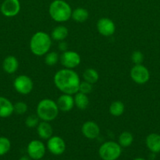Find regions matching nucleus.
I'll use <instances>...</instances> for the list:
<instances>
[{
  "label": "nucleus",
  "instance_id": "nucleus-1",
  "mask_svg": "<svg viewBox=\"0 0 160 160\" xmlns=\"http://www.w3.org/2000/svg\"><path fill=\"white\" fill-rule=\"evenodd\" d=\"M53 81L56 88L64 94L75 95L78 92L80 78L72 69L64 68L58 70L54 75Z\"/></svg>",
  "mask_w": 160,
  "mask_h": 160
},
{
  "label": "nucleus",
  "instance_id": "nucleus-2",
  "mask_svg": "<svg viewBox=\"0 0 160 160\" xmlns=\"http://www.w3.org/2000/svg\"><path fill=\"white\" fill-rule=\"evenodd\" d=\"M52 45L50 35L44 31H38L30 39V50L36 56H45L49 52Z\"/></svg>",
  "mask_w": 160,
  "mask_h": 160
},
{
  "label": "nucleus",
  "instance_id": "nucleus-3",
  "mask_svg": "<svg viewBox=\"0 0 160 160\" xmlns=\"http://www.w3.org/2000/svg\"><path fill=\"white\" fill-rule=\"evenodd\" d=\"M72 9L64 0H53L49 6V14L54 21L64 23L72 17Z\"/></svg>",
  "mask_w": 160,
  "mask_h": 160
},
{
  "label": "nucleus",
  "instance_id": "nucleus-4",
  "mask_svg": "<svg viewBox=\"0 0 160 160\" xmlns=\"http://www.w3.org/2000/svg\"><path fill=\"white\" fill-rule=\"evenodd\" d=\"M59 112L56 102L50 98L42 99L36 108V115L42 121H53L57 117Z\"/></svg>",
  "mask_w": 160,
  "mask_h": 160
},
{
  "label": "nucleus",
  "instance_id": "nucleus-5",
  "mask_svg": "<svg viewBox=\"0 0 160 160\" xmlns=\"http://www.w3.org/2000/svg\"><path fill=\"white\" fill-rule=\"evenodd\" d=\"M98 152L103 160H117L122 154V147L118 142L108 141L100 145Z\"/></svg>",
  "mask_w": 160,
  "mask_h": 160
},
{
  "label": "nucleus",
  "instance_id": "nucleus-6",
  "mask_svg": "<svg viewBox=\"0 0 160 160\" xmlns=\"http://www.w3.org/2000/svg\"><path fill=\"white\" fill-rule=\"evenodd\" d=\"M33 81L30 77L27 75H19L13 81L14 89L17 93L26 95L31 92L33 89Z\"/></svg>",
  "mask_w": 160,
  "mask_h": 160
},
{
  "label": "nucleus",
  "instance_id": "nucleus-7",
  "mask_svg": "<svg viewBox=\"0 0 160 160\" xmlns=\"http://www.w3.org/2000/svg\"><path fill=\"white\" fill-rule=\"evenodd\" d=\"M130 78L136 84H144L150 79V73L147 67L142 64H137L130 70Z\"/></svg>",
  "mask_w": 160,
  "mask_h": 160
},
{
  "label": "nucleus",
  "instance_id": "nucleus-8",
  "mask_svg": "<svg viewBox=\"0 0 160 160\" xmlns=\"http://www.w3.org/2000/svg\"><path fill=\"white\" fill-rule=\"evenodd\" d=\"M60 62L61 65L67 69H75L81 62V57L78 52L72 50L63 52L60 56Z\"/></svg>",
  "mask_w": 160,
  "mask_h": 160
},
{
  "label": "nucleus",
  "instance_id": "nucleus-9",
  "mask_svg": "<svg viewBox=\"0 0 160 160\" xmlns=\"http://www.w3.org/2000/svg\"><path fill=\"white\" fill-rule=\"evenodd\" d=\"M45 149L46 148L43 142L39 140L31 141L27 146L28 156L34 160H39L43 158L45 156Z\"/></svg>",
  "mask_w": 160,
  "mask_h": 160
},
{
  "label": "nucleus",
  "instance_id": "nucleus-10",
  "mask_svg": "<svg viewBox=\"0 0 160 160\" xmlns=\"http://www.w3.org/2000/svg\"><path fill=\"white\" fill-rule=\"evenodd\" d=\"M46 148L54 156H60L65 151L66 144L62 138L53 135L47 140Z\"/></svg>",
  "mask_w": 160,
  "mask_h": 160
},
{
  "label": "nucleus",
  "instance_id": "nucleus-11",
  "mask_svg": "<svg viewBox=\"0 0 160 160\" xmlns=\"http://www.w3.org/2000/svg\"><path fill=\"white\" fill-rule=\"evenodd\" d=\"M97 29L101 35L111 37L115 32L116 27L112 20L108 17H102L97 20Z\"/></svg>",
  "mask_w": 160,
  "mask_h": 160
},
{
  "label": "nucleus",
  "instance_id": "nucleus-12",
  "mask_svg": "<svg viewBox=\"0 0 160 160\" xmlns=\"http://www.w3.org/2000/svg\"><path fill=\"white\" fill-rule=\"evenodd\" d=\"M1 12L6 17H13L20 11V2L19 0H5L0 8Z\"/></svg>",
  "mask_w": 160,
  "mask_h": 160
},
{
  "label": "nucleus",
  "instance_id": "nucleus-13",
  "mask_svg": "<svg viewBox=\"0 0 160 160\" xmlns=\"http://www.w3.org/2000/svg\"><path fill=\"white\" fill-rule=\"evenodd\" d=\"M82 133H83V136L88 139H96L98 138L100 135V129L99 125L97 124L96 122L92 121V120H89V121L85 122L82 126Z\"/></svg>",
  "mask_w": 160,
  "mask_h": 160
},
{
  "label": "nucleus",
  "instance_id": "nucleus-14",
  "mask_svg": "<svg viewBox=\"0 0 160 160\" xmlns=\"http://www.w3.org/2000/svg\"><path fill=\"white\" fill-rule=\"evenodd\" d=\"M58 109L60 111L63 112H67L73 109L75 106V102H74V97L72 95L63 93L56 101Z\"/></svg>",
  "mask_w": 160,
  "mask_h": 160
},
{
  "label": "nucleus",
  "instance_id": "nucleus-15",
  "mask_svg": "<svg viewBox=\"0 0 160 160\" xmlns=\"http://www.w3.org/2000/svg\"><path fill=\"white\" fill-rule=\"evenodd\" d=\"M146 146L152 153L160 152V134L152 133L148 134L145 140Z\"/></svg>",
  "mask_w": 160,
  "mask_h": 160
},
{
  "label": "nucleus",
  "instance_id": "nucleus-16",
  "mask_svg": "<svg viewBox=\"0 0 160 160\" xmlns=\"http://www.w3.org/2000/svg\"><path fill=\"white\" fill-rule=\"evenodd\" d=\"M36 128H37L38 135L41 139L48 140L50 138L53 136V128H52L50 122L42 121V120L41 122H39V123Z\"/></svg>",
  "mask_w": 160,
  "mask_h": 160
},
{
  "label": "nucleus",
  "instance_id": "nucleus-17",
  "mask_svg": "<svg viewBox=\"0 0 160 160\" xmlns=\"http://www.w3.org/2000/svg\"><path fill=\"white\" fill-rule=\"evenodd\" d=\"M13 112V104L6 97L0 96V117L7 118Z\"/></svg>",
  "mask_w": 160,
  "mask_h": 160
},
{
  "label": "nucleus",
  "instance_id": "nucleus-18",
  "mask_svg": "<svg viewBox=\"0 0 160 160\" xmlns=\"http://www.w3.org/2000/svg\"><path fill=\"white\" fill-rule=\"evenodd\" d=\"M19 67L18 59L13 56H8L3 62V68L6 73L9 74L14 73Z\"/></svg>",
  "mask_w": 160,
  "mask_h": 160
},
{
  "label": "nucleus",
  "instance_id": "nucleus-19",
  "mask_svg": "<svg viewBox=\"0 0 160 160\" xmlns=\"http://www.w3.org/2000/svg\"><path fill=\"white\" fill-rule=\"evenodd\" d=\"M68 35V30L64 25H58L55 27L52 31L50 37L53 40L61 42L64 41Z\"/></svg>",
  "mask_w": 160,
  "mask_h": 160
},
{
  "label": "nucleus",
  "instance_id": "nucleus-20",
  "mask_svg": "<svg viewBox=\"0 0 160 160\" xmlns=\"http://www.w3.org/2000/svg\"><path fill=\"white\" fill-rule=\"evenodd\" d=\"M71 18L77 23H84L89 18V12L85 8L78 7L72 10Z\"/></svg>",
  "mask_w": 160,
  "mask_h": 160
},
{
  "label": "nucleus",
  "instance_id": "nucleus-21",
  "mask_svg": "<svg viewBox=\"0 0 160 160\" xmlns=\"http://www.w3.org/2000/svg\"><path fill=\"white\" fill-rule=\"evenodd\" d=\"M74 102H75V106L78 109H80V110H84V109H86L89 104V100L87 95L79 92L75 94Z\"/></svg>",
  "mask_w": 160,
  "mask_h": 160
},
{
  "label": "nucleus",
  "instance_id": "nucleus-22",
  "mask_svg": "<svg viewBox=\"0 0 160 160\" xmlns=\"http://www.w3.org/2000/svg\"><path fill=\"white\" fill-rule=\"evenodd\" d=\"M125 110V105L121 101H115L109 106V113L113 117H120Z\"/></svg>",
  "mask_w": 160,
  "mask_h": 160
},
{
  "label": "nucleus",
  "instance_id": "nucleus-23",
  "mask_svg": "<svg viewBox=\"0 0 160 160\" xmlns=\"http://www.w3.org/2000/svg\"><path fill=\"white\" fill-rule=\"evenodd\" d=\"M83 78L84 81L93 84L98 81L99 73L95 69L89 67V68L86 69V70H84L83 74Z\"/></svg>",
  "mask_w": 160,
  "mask_h": 160
},
{
  "label": "nucleus",
  "instance_id": "nucleus-24",
  "mask_svg": "<svg viewBox=\"0 0 160 160\" xmlns=\"http://www.w3.org/2000/svg\"><path fill=\"white\" fill-rule=\"evenodd\" d=\"M133 142V136L129 131H123L119 136V142L122 148H127L130 146Z\"/></svg>",
  "mask_w": 160,
  "mask_h": 160
},
{
  "label": "nucleus",
  "instance_id": "nucleus-25",
  "mask_svg": "<svg viewBox=\"0 0 160 160\" xmlns=\"http://www.w3.org/2000/svg\"><path fill=\"white\" fill-rule=\"evenodd\" d=\"M45 63L49 67L56 65L60 60V56L56 52H49L45 55Z\"/></svg>",
  "mask_w": 160,
  "mask_h": 160
},
{
  "label": "nucleus",
  "instance_id": "nucleus-26",
  "mask_svg": "<svg viewBox=\"0 0 160 160\" xmlns=\"http://www.w3.org/2000/svg\"><path fill=\"white\" fill-rule=\"evenodd\" d=\"M11 148V142L7 138L0 137V156H4L9 152Z\"/></svg>",
  "mask_w": 160,
  "mask_h": 160
},
{
  "label": "nucleus",
  "instance_id": "nucleus-27",
  "mask_svg": "<svg viewBox=\"0 0 160 160\" xmlns=\"http://www.w3.org/2000/svg\"><path fill=\"white\" fill-rule=\"evenodd\" d=\"M40 119L37 115H30L25 120V125L28 128H34L38 126Z\"/></svg>",
  "mask_w": 160,
  "mask_h": 160
},
{
  "label": "nucleus",
  "instance_id": "nucleus-28",
  "mask_svg": "<svg viewBox=\"0 0 160 160\" xmlns=\"http://www.w3.org/2000/svg\"><path fill=\"white\" fill-rule=\"evenodd\" d=\"M28 105L24 102H17L13 105V111L15 113L22 115L28 111Z\"/></svg>",
  "mask_w": 160,
  "mask_h": 160
},
{
  "label": "nucleus",
  "instance_id": "nucleus-29",
  "mask_svg": "<svg viewBox=\"0 0 160 160\" xmlns=\"http://www.w3.org/2000/svg\"><path fill=\"white\" fill-rule=\"evenodd\" d=\"M93 91V84L87 82L86 81H83L80 82L79 88H78V92H82L86 95H89Z\"/></svg>",
  "mask_w": 160,
  "mask_h": 160
},
{
  "label": "nucleus",
  "instance_id": "nucleus-30",
  "mask_svg": "<svg viewBox=\"0 0 160 160\" xmlns=\"http://www.w3.org/2000/svg\"><path fill=\"white\" fill-rule=\"evenodd\" d=\"M131 60L133 61L134 65L142 64L143 61H144V54L139 50H136V51L133 52V53H132Z\"/></svg>",
  "mask_w": 160,
  "mask_h": 160
},
{
  "label": "nucleus",
  "instance_id": "nucleus-31",
  "mask_svg": "<svg viewBox=\"0 0 160 160\" xmlns=\"http://www.w3.org/2000/svg\"><path fill=\"white\" fill-rule=\"evenodd\" d=\"M58 48H59V49L61 50V51L65 52L67 50L68 45H67V44L64 41H61V42H60L59 44H58Z\"/></svg>",
  "mask_w": 160,
  "mask_h": 160
},
{
  "label": "nucleus",
  "instance_id": "nucleus-32",
  "mask_svg": "<svg viewBox=\"0 0 160 160\" xmlns=\"http://www.w3.org/2000/svg\"><path fill=\"white\" fill-rule=\"evenodd\" d=\"M19 160H32V159H31L28 156H22V157H20Z\"/></svg>",
  "mask_w": 160,
  "mask_h": 160
},
{
  "label": "nucleus",
  "instance_id": "nucleus-33",
  "mask_svg": "<svg viewBox=\"0 0 160 160\" xmlns=\"http://www.w3.org/2000/svg\"><path fill=\"white\" fill-rule=\"evenodd\" d=\"M133 160H146V159H143V158H136V159H134Z\"/></svg>",
  "mask_w": 160,
  "mask_h": 160
}]
</instances>
